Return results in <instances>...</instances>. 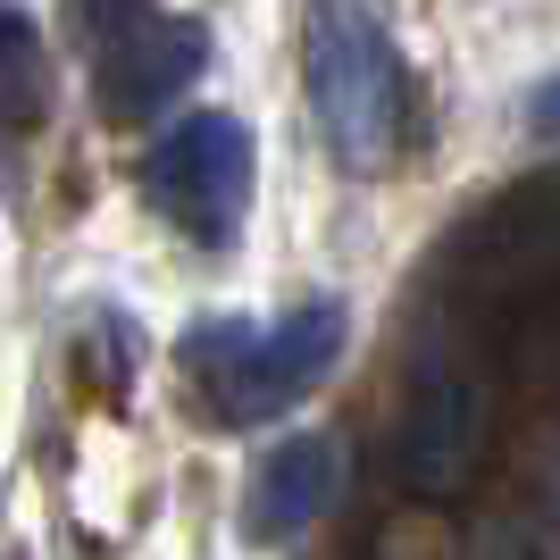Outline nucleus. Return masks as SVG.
I'll return each instance as SVG.
<instances>
[{
	"instance_id": "obj_2",
	"label": "nucleus",
	"mask_w": 560,
	"mask_h": 560,
	"mask_svg": "<svg viewBox=\"0 0 560 560\" xmlns=\"http://www.w3.org/2000/svg\"><path fill=\"white\" fill-rule=\"evenodd\" d=\"M351 318L343 302H302L284 327L252 335V327H192L185 335V369L192 385H210V410L226 427H259L293 410L302 394H318L335 369V351H343Z\"/></svg>"
},
{
	"instance_id": "obj_7",
	"label": "nucleus",
	"mask_w": 560,
	"mask_h": 560,
	"mask_svg": "<svg viewBox=\"0 0 560 560\" xmlns=\"http://www.w3.org/2000/svg\"><path fill=\"white\" fill-rule=\"evenodd\" d=\"M43 109H50V50L34 18L0 0V126L25 135V126H43Z\"/></svg>"
},
{
	"instance_id": "obj_9",
	"label": "nucleus",
	"mask_w": 560,
	"mask_h": 560,
	"mask_svg": "<svg viewBox=\"0 0 560 560\" xmlns=\"http://www.w3.org/2000/svg\"><path fill=\"white\" fill-rule=\"evenodd\" d=\"M527 126H536V135H560V75H552V84H536V101H527Z\"/></svg>"
},
{
	"instance_id": "obj_6",
	"label": "nucleus",
	"mask_w": 560,
	"mask_h": 560,
	"mask_svg": "<svg viewBox=\"0 0 560 560\" xmlns=\"http://www.w3.org/2000/svg\"><path fill=\"white\" fill-rule=\"evenodd\" d=\"M343 477H351V452L343 435H284L268 460L252 468V536H302L343 502Z\"/></svg>"
},
{
	"instance_id": "obj_3",
	"label": "nucleus",
	"mask_w": 560,
	"mask_h": 560,
	"mask_svg": "<svg viewBox=\"0 0 560 560\" xmlns=\"http://www.w3.org/2000/svg\"><path fill=\"white\" fill-rule=\"evenodd\" d=\"M486 452H493V385L468 360H427L419 385H410V410H401V435H394L401 486L427 493V502L468 493Z\"/></svg>"
},
{
	"instance_id": "obj_4",
	"label": "nucleus",
	"mask_w": 560,
	"mask_h": 560,
	"mask_svg": "<svg viewBox=\"0 0 560 560\" xmlns=\"http://www.w3.org/2000/svg\"><path fill=\"white\" fill-rule=\"evenodd\" d=\"M252 135H243V117H218L201 109L192 126L142 160V192H151V210H167L192 243H226L252 210Z\"/></svg>"
},
{
	"instance_id": "obj_5",
	"label": "nucleus",
	"mask_w": 560,
	"mask_h": 560,
	"mask_svg": "<svg viewBox=\"0 0 560 560\" xmlns=\"http://www.w3.org/2000/svg\"><path fill=\"white\" fill-rule=\"evenodd\" d=\"M201 59H210V34L192 18H151V9H142L109 50H93V93H101V109L126 126V117H151L160 101L185 93L192 75H201Z\"/></svg>"
},
{
	"instance_id": "obj_1",
	"label": "nucleus",
	"mask_w": 560,
	"mask_h": 560,
	"mask_svg": "<svg viewBox=\"0 0 560 560\" xmlns=\"http://www.w3.org/2000/svg\"><path fill=\"white\" fill-rule=\"evenodd\" d=\"M302 75H310V109H318L335 167L385 176L401 151V109H410V75H401L385 18L369 0H310Z\"/></svg>"
},
{
	"instance_id": "obj_8",
	"label": "nucleus",
	"mask_w": 560,
	"mask_h": 560,
	"mask_svg": "<svg viewBox=\"0 0 560 560\" xmlns=\"http://www.w3.org/2000/svg\"><path fill=\"white\" fill-rule=\"evenodd\" d=\"M142 9H151V0H68V34H75L84 50H109L117 34L142 18Z\"/></svg>"
}]
</instances>
